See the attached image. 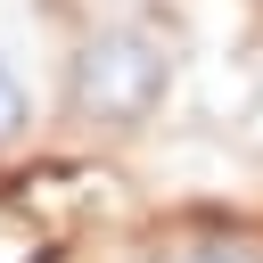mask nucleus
<instances>
[{
    "instance_id": "nucleus-1",
    "label": "nucleus",
    "mask_w": 263,
    "mask_h": 263,
    "mask_svg": "<svg viewBox=\"0 0 263 263\" xmlns=\"http://www.w3.org/2000/svg\"><path fill=\"white\" fill-rule=\"evenodd\" d=\"M164 90H173V41H164L156 25H132V16L90 25V33L74 41V58H66V107H74V123H90V132H132V123H148V115L164 107Z\"/></svg>"
},
{
    "instance_id": "nucleus-2",
    "label": "nucleus",
    "mask_w": 263,
    "mask_h": 263,
    "mask_svg": "<svg viewBox=\"0 0 263 263\" xmlns=\"http://www.w3.org/2000/svg\"><path fill=\"white\" fill-rule=\"evenodd\" d=\"M33 115H41V90H33L25 58H16V49H0V148H16V140L33 132Z\"/></svg>"
},
{
    "instance_id": "nucleus-3",
    "label": "nucleus",
    "mask_w": 263,
    "mask_h": 263,
    "mask_svg": "<svg viewBox=\"0 0 263 263\" xmlns=\"http://www.w3.org/2000/svg\"><path fill=\"white\" fill-rule=\"evenodd\" d=\"M148 263H263V238H238V230H189V238L156 247Z\"/></svg>"
}]
</instances>
